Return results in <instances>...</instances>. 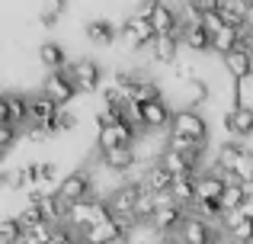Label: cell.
<instances>
[{
  "mask_svg": "<svg viewBox=\"0 0 253 244\" xmlns=\"http://www.w3.org/2000/svg\"><path fill=\"white\" fill-rule=\"evenodd\" d=\"M55 193L61 196L68 206L84 202V199H93V177H90V170H71V174L58 183Z\"/></svg>",
  "mask_w": 253,
  "mask_h": 244,
  "instance_id": "obj_1",
  "label": "cell"
},
{
  "mask_svg": "<svg viewBox=\"0 0 253 244\" xmlns=\"http://www.w3.org/2000/svg\"><path fill=\"white\" fill-rule=\"evenodd\" d=\"M42 94L61 109V106H68V103L74 100V94H81V90H77L71 71H51V74L45 77V84H42Z\"/></svg>",
  "mask_w": 253,
  "mask_h": 244,
  "instance_id": "obj_2",
  "label": "cell"
},
{
  "mask_svg": "<svg viewBox=\"0 0 253 244\" xmlns=\"http://www.w3.org/2000/svg\"><path fill=\"white\" fill-rule=\"evenodd\" d=\"M224 193H228V177L224 174L209 170V174L196 177V206H218Z\"/></svg>",
  "mask_w": 253,
  "mask_h": 244,
  "instance_id": "obj_3",
  "label": "cell"
},
{
  "mask_svg": "<svg viewBox=\"0 0 253 244\" xmlns=\"http://www.w3.org/2000/svg\"><path fill=\"white\" fill-rule=\"evenodd\" d=\"M135 125L128 119L125 122H116V125H103L96 135V148L99 154H106V151H116V148H131V142H135Z\"/></svg>",
  "mask_w": 253,
  "mask_h": 244,
  "instance_id": "obj_4",
  "label": "cell"
},
{
  "mask_svg": "<svg viewBox=\"0 0 253 244\" xmlns=\"http://www.w3.org/2000/svg\"><path fill=\"white\" fill-rule=\"evenodd\" d=\"M170 132L173 135H186V138H192V142H199V145L209 142V122H205L196 109H179V113H173Z\"/></svg>",
  "mask_w": 253,
  "mask_h": 244,
  "instance_id": "obj_5",
  "label": "cell"
},
{
  "mask_svg": "<svg viewBox=\"0 0 253 244\" xmlns=\"http://www.w3.org/2000/svg\"><path fill=\"white\" fill-rule=\"evenodd\" d=\"M58 116H61V109H58L45 94H39V97L29 100V125H42L48 135H55V132H61Z\"/></svg>",
  "mask_w": 253,
  "mask_h": 244,
  "instance_id": "obj_6",
  "label": "cell"
},
{
  "mask_svg": "<svg viewBox=\"0 0 253 244\" xmlns=\"http://www.w3.org/2000/svg\"><path fill=\"white\" fill-rule=\"evenodd\" d=\"M122 39H125V45H131V49H148V45L157 42V32H154V26H151V19L138 13V16L125 19Z\"/></svg>",
  "mask_w": 253,
  "mask_h": 244,
  "instance_id": "obj_7",
  "label": "cell"
},
{
  "mask_svg": "<svg viewBox=\"0 0 253 244\" xmlns=\"http://www.w3.org/2000/svg\"><path fill=\"white\" fill-rule=\"evenodd\" d=\"M138 196H141V183H128V187L112 190V196L106 202H109V209L116 212V219L135 222V202H138Z\"/></svg>",
  "mask_w": 253,
  "mask_h": 244,
  "instance_id": "obj_8",
  "label": "cell"
},
{
  "mask_svg": "<svg viewBox=\"0 0 253 244\" xmlns=\"http://www.w3.org/2000/svg\"><path fill=\"white\" fill-rule=\"evenodd\" d=\"M0 125H29V100L19 94L0 97Z\"/></svg>",
  "mask_w": 253,
  "mask_h": 244,
  "instance_id": "obj_9",
  "label": "cell"
},
{
  "mask_svg": "<svg viewBox=\"0 0 253 244\" xmlns=\"http://www.w3.org/2000/svg\"><path fill=\"white\" fill-rule=\"evenodd\" d=\"M151 26H154V32H157V39H164V36H183V23H179V16H176V10L167 3H154V10H151Z\"/></svg>",
  "mask_w": 253,
  "mask_h": 244,
  "instance_id": "obj_10",
  "label": "cell"
},
{
  "mask_svg": "<svg viewBox=\"0 0 253 244\" xmlns=\"http://www.w3.org/2000/svg\"><path fill=\"white\" fill-rule=\"evenodd\" d=\"M68 71H71V77H74V84H77L81 94H93V90L99 87V81H103L99 64L93 61V58H81V61H74Z\"/></svg>",
  "mask_w": 253,
  "mask_h": 244,
  "instance_id": "obj_11",
  "label": "cell"
},
{
  "mask_svg": "<svg viewBox=\"0 0 253 244\" xmlns=\"http://www.w3.org/2000/svg\"><path fill=\"white\" fill-rule=\"evenodd\" d=\"M179 241L183 244H215V232H211V225L205 219H199V215H189L186 219V225L179 228Z\"/></svg>",
  "mask_w": 253,
  "mask_h": 244,
  "instance_id": "obj_12",
  "label": "cell"
},
{
  "mask_svg": "<svg viewBox=\"0 0 253 244\" xmlns=\"http://www.w3.org/2000/svg\"><path fill=\"white\" fill-rule=\"evenodd\" d=\"M224 71H228L231 81L244 84V81H247V77L253 74V51H247V49L231 51V55L224 58Z\"/></svg>",
  "mask_w": 253,
  "mask_h": 244,
  "instance_id": "obj_13",
  "label": "cell"
},
{
  "mask_svg": "<svg viewBox=\"0 0 253 244\" xmlns=\"http://www.w3.org/2000/svg\"><path fill=\"white\" fill-rule=\"evenodd\" d=\"M141 122H144V129H167V125H173V113H170V106L164 100H154V103H144L141 106Z\"/></svg>",
  "mask_w": 253,
  "mask_h": 244,
  "instance_id": "obj_14",
  "label": "cell"
},
{
  "mask_svg": "<svg viewBox=\"0 0 253 244\" xmlns=\"http://www.w3.org/2000/svg\"><path fill=\"white\" fill-rule=\"evenodd\" d=\"M157 164L167 170L173 180H179V177H199V170L192 167V164L186 161L179 151H173V148H164V154H161V161H157Z\"/></svg>",
  "mask_w": 253,
  "mask_h": 244,
  "instance_id": "obj_15",
  "label": "cell"
},
{
  "mask_svg": "<svg viewBox=\"0 0 253 244\" xmlns=\"http://www.w3.org/2000/svg\"><path fill=\"white\" fill-rule=\"evenodd\" d=\"M224 232L231 235V244H253V222L244 219L241 209L224 215Z\"/></svg>",
  "mask_w": 253,
  "mask_h": 244,
  "instance_id": "obj_16",
  "label": "cell"
},
{
  "mask_svg": "<svg viewBox=\"0 0 253 244\" xmlns=\"http://www.w3.org/2000/svg\"><path fill=\"white\" fill-rule=\"evenodd\" d=\"M224 129H228L231 135H241V138L253 135V106L228 109V116H224Z\"/></svg>",
  "mask_w": 253,
  "mask_h": 244,
  "instance_id": "obj_17",
  "label": "cell"
},
{
  "mask_svg": "<svg viewBox=\"0 0 253 244\" xmlns=\"http://www.w3.org/2000/svg\"><path fill=\"white\" fill-rule=\"evenodd\" d=\"M99 157H103V164L112 170V174H125V170H131V167H135L138 151H135V145H131V148H116V151H106V154H99Z\"/></svg>",
  "mask_w": 253,
  "mask_h": 244,
  "instance_id": "obj_18",
  "label": "cell"
},
{
  "mask_svg": "<svg viewBox=\"0 0 253 244\" xmlns=\"http://www.w3.org/2000/svg\"><path fill=\"white\" fill-rule=\"evenodd\" d=\"M179 39H183L192 51H211V36L205 32L202 23H192V19L183 23V36H179Z\"/></svg>",
  "mask_w": 253,
  "mask_h": 244,
  "instance_id": "obj_19",
  "label": "cell"
},
{
  "mask_svg": "<svg viewBox=\"0 0 253 244\" xmlns=\"http://www.w3.org/2000/svg\"><path fill=\"white\" fill-rule=\"evenodd\" d=\"M141 187L161 196V193H170V190H173V177H170L167 170L161 167V164H151V167L144 170V180H141Z\"/></svg>",
  "mask_w": 253,
  "mask_h": 244,
  "instance_id": "obj_20",
  "label": "cell"
},
{
  "mask_svg": "<svg viewBox=\"0 0 253 244\" xmlns=\"http://www.w3.org/2000/svg\"><path fill=\"white\" fill-rule=\"evenodd\" d=\"M167 148L179 151V154H183L186 161L192 164V167H199V161H202V151H205V145L192 142V138H186V135H173V132H170V142H167Z\"/></svg>",
  "mask_w": 253,
  "mask_h": 244,
  "instance_id": "obj_21",
  "label": "cell"
},
{
  "mask_svg": "<svg viewBox=\"0 0 253 244\" xmlns=\"http://www.w3.org/2000/svg\"><path fill=\"white\" fill-rule=\"evenodd\" d=\"M241 49V29H231V26H224L218 36H211V51H218L221 58H228L231 51Z\"/></svg>",
  "mask_w": 253,
  "mask_h": 244,
  "instance_id": "obj_22",
  "label": "cell"
},
{
  "mask_svg": "<svg viewBox=\"0 0 253 244\" xmlns=\"http://www.w3.org/2000/svg\"><path fill=\"white\" fill-rule=\"evenodd\" d=\"M179 42L183 39L179 36H164V39H157L151 49H154V61L157 64H173L179 58Z\"/></svg>",
  "mask_w": 253,
  "mask_h": 244,
  "instance_id": "obj_23",
  "label": "cell"
},
{
  "mask_svg": "<svg viewBox=\"0 0 253 244\" xmlns=\"http://www.w3.org/2000/svg\"><path fill=\"white\" fill-rule=\"evenodd\" d=\"M170 196L176 199V206H183V209L196 206V177H179V180H173Z\"/></svg>",
  "mask_w": 253,
  "mask_h": 244,
  "instance_id": "obj_24",
  "label": "cell"
},
{
  "mask_svg": "<svg viewBox=\"0 0 253 244\" xmlns=\"http://www.w3.org/2000/svg\"><path fill=\"white\" fill-rule=\"evenodd\" d=\"M86 39L93 45H112L116 42V26L106 23V19H93V23H86Z\"/></svg>",
  "mask_w": 253,
  "mask_h": 244,
  "instance_id": "obj_25",
  "label": "cell"
},
{
  "mask_svg": "<svg viewBox=\"0 0 253 244\" xmlns=\"http://www.w3.org/2000/svg\"><path fill=\"white\" fill-rule=\"evenodd\" d=\"M241 154H244V148L241 145H221V151H218V164H215V170L218 174H234V167H237V161H241Z\"/></svg>",
  "mask_w": 253,
  "mask_h": 244,
  "instance_id": "obj_26",
  "label": "cell"
},
{
  "mask_svg": "<svg viewBox=\"0 0 253 244\" xmlns=\"http://www.w3.org/2000/svg\"><path fill=\"white\" fill-rule=\"evenodd\" d=\"M39 61H42L45 68L64 71V49L58 42H42V45H39Z\"/></svg>",
  "mask_w": 253,
  "mask_h": 244,
  "instance_id": "obj_27",
  "label": "cell"
},
{
  "mask_svg": "<svg viewBox=\"0 0 253 244\" xmlns=\"http://www.w3.org/2000/svg\"><path fill=\"white\" fill-rule=\"evenodd\" d=\"M13 219L19 222V228H23V235H26V232H32L36 225H42V222H45V215H42V209H39V206H32V202H26V206L19 209L16 215H13Z\"/></svg>",
  "mask_w": 253,
  "mask_h": 244,
  "instance_id": "obj_28",
  "label": "cell"
},
{
  "mask_svg": "<svg viewBox=\"0 0 253 244\" xmlns=\"http://www.w3.org/2000/svg\"><path fill=\"white\" fill-rule=\"evenodd\" d=\"M131 100L141 103V106H144V103H154V100H164V97H161V84H154V81H141V84L135 87V94H131Z\"/></svg>",
  "mask_w": 253,
  "mask_h": 244,
  "instance_id": "obj_29",
  "label": "cell"
},
{
  "mask_svg": "<svg viewBox=\"0 0 253 244\" xmlns=\"http://www.w3.org/2000/svg\"><path fill=\"white\" fill-rule=\"evenodd\" d=\"M23 238V228H19L16 219H3L0 222V244H16Z\"/></svg>",
  "mask_w": 253,
  "mask_h": 244,
  "instance_id": "obj_30",
  "label": "cell"
},
{
  "mask_svg": "<svg viewBox=\"0 0 253 244\" xmlns=\"http://www.w3.org/2000/svg\"><path fill=\"white\" fill-rule=\"evenodd\" d=\"M186 90H189V109H196L199 103L209 100V84H205V81H192V84H186Z\"/></svg>",
  "mask_w": 253,
  "mask_h": 244,
  "instance_id": "obj_31",
  "label": "cell"
},
{
  "mask_svg": "<svg viewBox=\"0 0 253 244\" xmlns=\"http://www.w3.org/2000/svg\"><path fill=\"white\" fill-rule=\"evenodd\" d=\"M202 26H205V32H209V36H218V32L224 29L221 13H209V16H202Z\"/></svg>",
  "mask_w": 253,
  "mask_h": 244,
  "instance_id": "obj_32",
  "label": "cell"
},
{
  "mask_svg": "<svg viewBox=\"0 0 253 244\" xmlns=\"http://www.w3.org/2000/svg\"><path fill=\"white\" fill-rule=\"evenodd\" d=\"M64 10V3H48L42 10V26H55L58 23V13Z\"/></svg>",
  "mask_w": 253,
  "mask_h": 244,
  "instance_id": "obj_33",
  "label": "cell"
},
{
  "mask_svg": "<svg viewBox=\"0 0 253 244\" xmlns=\"http://www.w3.org/2000/svg\"><path fill=\"white\" fill-rule=\"evenodd\" d=\"M13 142H16V125H0V148H13Z\"/></svg>",
  "mask_w": 253,
  "mask_h": 244,
  "instance_id": "obj_34",
  "label": "cell"
},
{
  "mask_svg": "<svg viewBox=\"0 0 253 244\" xmlns=\"http://www.w3.org/2000/svg\"><path fill=\"white\" fill-rule=\"evenodd\" d=\"M58 174V164H39V180L42 183H51Z\"/></svg>",
  "mask_w": 253,
  "mask_h": 244,
  "instance_id": "obj_35",
  "label": "cell"
},
{
  "mask_svg": "<svg viewBox=\"0 0 253 244\" xmlns=\"http://www.w3.org/2000/svg\"><path fill=\"white\" fill-rule=\"evenodd\" d=\"M58 125H61V132H64V129H74V125H77V116H74V113H64V109H61V116H58Z\"/></svg>",
  "mask_w": 253,
  "mask_h": 244,
  "instance_id": "obj_36",
  "label": "cell"
},
{
  "mask_svg": "<svg viewBox=\"0 0 253 244\" xmlns=\"http://www.w3.org/2000/svg\"><path fill=\"white\" fill-rule=\"evenodd\" d=\"M241 212H244V219H247V222H253V190H250V193H247V199H244Z\"/></svg>",
  "mask_w": 253,
  "mask_h": 244,
  "instance_id": "obj_37",
  "label": "cell"
},
{
  "mask_svg": "<svg viewBox=\"0 0 253 244\" xmlns=\"http://www.w3.org/2000/svg\"><path fill=\"white\" fill-rule=\"evenodd\" d=\"M247 29L253 32V3H250V16H247Z\"/></svg>",
  "mask_w": 253,
  "mask_h": 244,
  "instance_id": "obj_38",
  "label": "cell"
},
{
  "mask_svg": "<svg viewBox=\"0 0 253 244\" xmlns=\"http://www.w3.org/2000/svg\"><path fill=\"white\" fill-rule=\"evenodd\" d=\"M74 244H90V241H86V238H84V235H81V238H77V241H74Z\"/></svg>",
  "mask_w": 253,
  "mask_h": 244,
  "instance_id": "obj_39",
  "label": "cell"
}]
</instances>
